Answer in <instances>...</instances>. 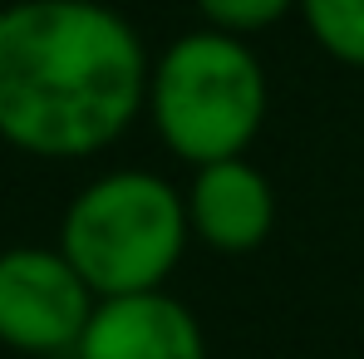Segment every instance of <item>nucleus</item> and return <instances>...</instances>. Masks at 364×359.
Returning a JSON list of instances; mask_svg holds the SVG:
<instances>
[{"label":"nucleus","instance_id":"nucleus-1","mask_svg":"<svg viewBox=\"0 0 364 359\" xmlns=\"http://www.w3.org/2000/svg\"><path fill=\"white\" fill-rule=\"evenodd\" d=\"M153 60L99 0H15L0 10V138L30 158H94L148 109Z\"/></svg>","mask_w":364,"mask_h":359},{"label":"nucleus","instance_id":"nucleus-2","mask_svg":"<svg viewBox=\"0 0 364 359\" xmlns=\"http://www.w3.org/2000/svg\"><path fill=\"white\" fill-rule=\"evenodd\" d=\"M192 237L187 197L148 168L94 178L60 222V251L99 300L163 291Z\"/></svg>","mask_w":364,"mask_h":359},{"label":"nucleus","instance_id":"nucleus-3","mask_svg":"<svg viewBox=\"0 0 364 359\" xmlns=\"http://www.w3.org/2000/svg\"><path fill=\"white\" fill-rule=\"evenodd\" d=\"M266 99L271 89L256 50L222 30L178 35L148 74V119L192 168L246 158L266 123Z\"/></svg>","mask_w":364,"mask_h":359},{"label":"nucleus","instance_id":"nucleus-4","mask_svg":"<svg viewBox=\"0 0 364 359\" xmlns=\"http://www.w3.org/2000/svg\"><path fill=\"white\" fill-rule=\"evenodd\" d=\"M99 296L69 266L60 246H10L0 251V345L20 355L79 350Z\"/></svg>","mask_w":364,"mask_h":359},{"label":"nucleus","instance_id":"nucleus-5","mask_svg":"<svg viewBox=\"0 0 364 359\" xmlns=\"http://www.w3.org/2000/svg\"><path fill=\"white\" fill-rule=\"evenodd\" d=\"M74 359H207L197 315L168 291L99 300Z\"/></svg>","mask_w":364,"mask_h":359},{"label":"nucleus","instance_id":"nucleus-6","mask_svg":"<svg viewBox=\"0 0 364 359\" xmlns=\"http://www.w3.org/2000/svg\"><path fill=\"white\" fill-rule=\"evenodd\" d=\"M182 197H187L192 237L222 256L256 251L276 227V187L246 158H222L197 168Z\"/></svg>","mask_w":364,"mask_h":359},{"label":"nucleus","instance_id":"nucleus-7","mask_svg":"<svg viewBox=\"0 0 364 359\" xmlns=\"http://www.w3.org/2000/svg\"><path fill=\"white\" fill-rule=\"evenodd\" d=\"M296 15L330 60L364 69V0H301Z\"/></svg>","mask_w":364,"mask_h":359},{"label":"nucleus","instance_id":"nucleus-8","mask_svg":"<svg viewBox=\"0 0 364 359\" xmlns=\"http://www.w3.org/2000/svg\"><path fill=\"white\" fill-rule=\"evenodd\" d=\"M296 5H301V0H197L207 30H222V35H237V40L271 30V25L286 20Z\"/></svg>","mask_w":364,"mask_h":359}]
</instances>
